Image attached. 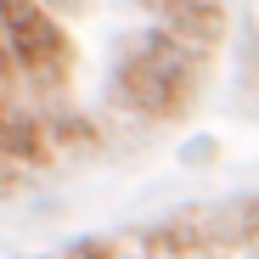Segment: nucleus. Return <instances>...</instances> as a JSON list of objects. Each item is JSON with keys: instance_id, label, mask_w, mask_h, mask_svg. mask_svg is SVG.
Returning a JSON list of instances; mask_svg holds the SVG:
<instances>
[{"instance_id": "nucleus-5", "label": "nucleus", "mask_w": 259, "mask_h": 259, "mask_svg": "<svg viewBox=\"0 0 259 259\" xmlns=\"http://www.w3.org/2000/svg\"><path fill=\"white\" fill-rule=\"evenodd\" d=\"M79 259H84V253H79Z\"/></svg>"}, {"instance_id": "nucleus-1", "label": "nucleus", "mask_w": 259, "mask_h": 259, "mask_svg": "<svg viewBox=\"0 0 259 259\" xmlns=\"http://www.w3.org/2000/svg\"><path fill=\"white\" fill-rule=\"evenodd\" d=\"M197 91V51L175 28H141L124 34L113 62V102L136 118H175Z\"/></svg>"}, {"instance_id": "nucleus-4", "label": "nucleus", "mask_w": 259, "mask_h": 259, "mask_svg": "<svg viewBox=\"0 0 259 259\" xmlns=\"http://www.w3.org/2000/svg\"><path fill=\"white\" fill-rule=\"evenodd\" d=\"M158 6H175V0H158Z\"/></svg>"}, {"instance_id": "nucleus-3", "label": "nucleus", "mask_w": 259, "mask_h": 259, "mask_svg": "<svg viewBox=\"0 0 259 259\" xmlns=\"http://www.w3.org/2000/svg\"><path fill=\"white\" fill-rule=\"evenodd\" d=\"M46 6H57V0H46ZM62 6H79V0H62Z\"/></svg>"}, {"instance_id": "nucleus-2", "label": "nucleus", "mask_w": 259, "mask_h": 259, "mask_svg": "<svg viewBox=\"0 0 259 259\" xmlns=\"http://www.w3.org/2000/svg\"><path fill=\"white\" fill-rule=\"evenodd\" d=\"M0 62L34 91L68 79V34L46 0H0Z\"/></svg>"}]
</instances>
